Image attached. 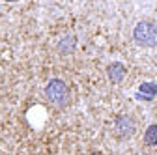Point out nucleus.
Here are the masks:
<instances>
[{
	"label": "nucleus",
	"mask_w": 157,
	"mask_h": 155,
	"mask_svg": "<svg viewBox=\"0 0 157 155\" xmlns=\"http://www.w3.org/2000/svg\"><path fill=\"white\" fill-rule=\"evenodd\" d=\"M45 93H47V97H49L54 105H58V107H66L67 101H69V88H67V84H66L64 81H60V79H52V81L47 84Z\"/></svg>",
	"instance_id": "obj_1"
},
{
	"label": "nucleus",
	"mask_w": 157,
	"mask_h": 155,
	"mask_svg": "<svg viewBox=\"0 0 157 155\" xmlns=\"http://www.w3.org/2000/svg\"><path fill=\"white\" fill-rule=\"evenodd\" d=\"M133 36L140 45L153 47L157 43V26H153L151 23H139L133 30Z\"/></svg>",
	"instance_id": "obj_2"
},
{
	"label": "nucleus",
	"mask_w": 157,
	"mask_h": 155,
	"mask_svg": "<svg viewBox=\"0 0 157 155\" xmlns=\"http://www.w3.org/2000/svg\"><path fill=\"white\" fill-rule=\"evenodd\" d=\"M107 75H109V79L112 81V82H122L124 81V77H125V67H124V64H120V62H112L109 67H107Z\"/></svg>",
	"instance_id": "obj_3"
},
{
	"label": "nucleus",
	"mask_w": 157,
	"mask_h": 155,
	"mask_svg": "<svg viewBox=\"0 0 157 155\" xmlns=\"http://www.w3.org/2000/svg\"><path fill=\"white\" fill-rule=\"evenodd\" d=\"M116 131L122 134V137H131L133 131H135V125L129 118H124V116H120V118L116 120Z\"/></svg>",
	"instance_id": "obj_4"
},
{
	"label": "nucleus",
	"mask_w": 157,
	"mask_h": 155,
	"mask_svg": "<svg viewBox=\"0 0 157 155\" xmlns=\"http://www.w3.org/2000/svg\"><path fill=\"white\" fill-rule=\"evenodd\" d=\"M139 90H140V92H139V95H136V97H139V99H146V101H150L153 95L157 93V84H153V82H144V84H140Z\"/></svg>",
	"instance_id": "obj_5"
},
{
	"label": "nucleus",
	"mask_w": 157,
	"mask_h": 155,
	"mask_svg": "<svg viewBox=\"0 0 157 155\" xmlns=\"http://www.w3.org/2000/svg\"><path fill=\"white\" fill-rule=\"evenodd\" d=\"M144 142H146L148 146H155V144H157V125H150V127L146 129Z\"/></svg>",
	"instance_id": "obj_6"
},
{
	"label": "nucleus",
	"mask_w": 157,
	"mask_h": 155,
	"mask_svg": "<svg viewBox=\"0 0 157 155\" xmlns=\"http://www.w3.org/2000/svg\"><path fill=\"white\" fill-rule=\"evenodd\" d=\"M90 155H103L101 151H94V153H90Z\"/></svg>",
	"instance_id": "obj_7"
},
{
	"label": "nucleus",
	"mask_w": 157,
	"mask_h": 155,
	"mask_svg": "<svg viewBox=\"0 0 157 155\" xmlns=\"http://www.w3.org/2000/svg\"><path fill=\"white\" fill-rule=\"evenodd\" d=\"M6 2H15V0H6Z\"/></svg>",
	"instance_id": "obj_8"
}]
</instances>
